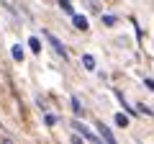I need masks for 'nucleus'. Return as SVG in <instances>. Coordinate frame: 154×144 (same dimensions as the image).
Here are the masks:
<instances>
[{
    "instance_id": "nucleus-7",
    "label": "nucleus",
    "mask_w": 154,
    "mask_h": 144,
    "mask_svg": "<svg viewBox=\"0 0 154 144\" xmlns=\"http://www.w3.org/2000/svg\"><path fill=\"white\" fill-rule=\"evenodd\" d=\"M28 46H31L33 54H38V52H41V41H38L36 36H31V39H28Z\"/></svg>"
},
{
    "instance_id": "nucleus-12",
    "label": "nucleus",
    "mask_w": 154,
    "mask_h": 144,
    "mask_svg": "<svg viewBox=\"0 0 154 144\" xmlns=\"http://www.w3.org/2000/svg\"><path fill=\"white\" fill-rule=\"evenodd\" d=\"M44 121H46V126H57V116H54V113H46Z\"/></svg>"
},
{
    "instance_id": "nucleus-13",
    "label": "nucleus",
    "mask_w": 154,
    "mask_h": 144,
    "mask_svg": "<svg viewBox=\"0 0 154 144\" xmlns=\"http://www.w3.org/2000/svg\"><path fill=\"white\" fill-rule=\"evenodd\" d=\"M88 5L93 8V11H98V8H100V5H98V0H88Z\"/></svg>"
},
{
    "instance_id": "nucleus-11",
    "label": "nucleus",
    "mask_w": 154,
    "mask_h": 144,
    "mask_svg": "<svg viewBox=\"0 0 154 144\" xmlns=\"http://www.w3.org/2000/svg\"><path fill=\"white\" fill-rule=\"evenodd\" d=\"M59 8L64 13H72V3H69V0H59Z\"/></svg>"
},
{
    "instance_id": "nucleus-1",
    "label": "nucleus",
    "mask_w": 154,
    "mask_h": 144,
    "mask_svg": "<svg viewBox=\"0 0 154 144\" xmlns=\"http://www.w3.org/2000/svg\"><path fill=\"white\" fill-rule=\"evenodd\" d=\"M44 39H46V41H49V44H51V49H54L57 54L62 57V59H67V49H64V46H62V41L57 39L54 33H51V31H44Z\"/></svg>"
},
{
    "instance_id": "nucleus-8",
    "label": "nucleus",
    "mask_w": 154,
    "mask_h": 144,
    "mask_svg": "<svg viewBox=\"0 0 154 144\" xmlns=\"http://www.w3.org/2000/svg\"><path fill=\"white\" fill-rule=\"evenodd\" d=\"M82 64L88 67V70H95V57L93 54H82Z\"/></svg>"
},
{
    "instance_id": "nucleus-6",
    "label": "nucleus",
    "mask_w": 154,
    "mask_h": 144,
    "mask_svg": "<svg viewBox=\"0 0 154 144\" xmlns=\"http://www.w3.org/2000/svg\"><path fill=\"white\" fill-rule=\"evenodd\" d=\"M11 54H13V59H16V62H23V46L16 44V46L11 49Z\"/></svg>"
},
{
    "instance_id": "nucleus-3",
    "label": "nucleus",
    "mask_w": 154,
    "mask_h": 144,
    "mask_svg": "<svg viewBox=\"0 0 154 144\" xmlns=\"http://www.w3.org/2000/svg\"><path fill=\"white\" fill-rule=\"evenodd\" d=\"M72 23H75L77 31H88V28H90V23H88L85 16H72Z\"/></svg>"
},
{
    "instance_id": "nucleus-4",
    "label": "nucleus",
    "mask_w": 154,
    "mask_h": 144,
    "mask_svg": "<svg viewBox=\"0 0 154 144\" xmlns=\"http://www.w3.org/2000/svg\"><path fill=\"white\" fill-rule=\"evenodd\" d=\"M95 126H98L100 136H103V139H105V142H108V144H113V142H116V139H113V134H110V129L105 126V124H95Z\"/></svg>"
},
{
    "instance_id": "nucleus-10",
    "label": "nucleus",
    "mask_w": 154,
    "mask_h": 144,
    "mask_svg": "<svg viewBox=\"0 0 154 144\" xmlns=\"http://www.w3.org/2000/svg\"><path fill=\"white\" fill-rule=\"evenodd\" d=\"M116 23H118L116 16H103V26H116Z\"/></svg>"
},
{
    "instance_id": "nucleus-9",
    "label": "nucleus",
    "mask_w": 154,
    "mask_h": 144,
    "mask_svg": "<svg viewBox=\"0 0 154 144\" xmlns=\"http://www.w3.org/2000/svg\"><path fill=\"white\" fill-rule=\"evenodd\" d=\"M116 124L126 129V126H128V116H126V113H116Z\"/></svg>"
},
{
    "instance_id": "nucleus-2",
    "label": "nucleus",
    "mask_w": 154,
    "mask_h": 144,
    "mask_svg": "<svg viewBox=\"0 0 154 144\" xmlns=\"http://www.w3.org/2000/svg\"><path fill=\"white\" fill-rule=\"evenodd\" d=\"M72 126H75V129H77V131L82 134V139H88V142H93V144H98V142H100V139H103V136H95V134H90V131H88V129H85V126H82V124H77V121H72Z\"/></svg>"
},
{
    "instance_id": "nucleus-14",
    "label": "nucleus",
    "mask_w": 154,
    "mask_h": 144,
    "mask_svg": "<svg viewBox=\"0 0 154 144\" xmlns=\"http://www.w3.org/2000/svg\"><path fill=\"white\" fill-rule=\"evenodd\" d=\"M146 88H149V90L154 93V80H146Z\"/></svg>"
},
{
    "instance_id": "nucleus-5",
    "label": "nucleus",
    "mask_w": 154,
    "mask_h": 144,
    "mask_svg": "<svg viewBox=\"0 0 154 144\" xmlns=\"http://www.w3.org/2000/svg\"><path fill=\"white\" fill-rule=\"evenodd\" d=\"M69 103H72V111H75V113H77V116H85V105H82V103H80V98H72V100H69Z\"/></svg>"
}]
</instances>
